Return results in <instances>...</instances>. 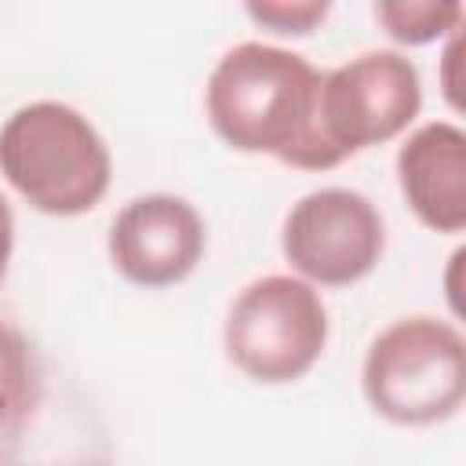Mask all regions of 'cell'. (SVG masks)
Segmentation results:
<instances>
[{"label":"cell","mask_w":466,"mask_h":466,"mask_svg":"<svg viewBox=\"0 0 466 466\" xmlns=\"http://www.w3.org/2000/svg\"><path fill=\"white\" fill-rule=\"evenodd\" d=\"M320 80L324 73L306 55L244 40L208 76V124L237 153L273 157L299 171H331L339 157L320 135Z\"/></svg>","instance_id":"obj_1"},{"label":"cell","mask_w":466,"mask_h":466,"mask_svg":"<svg viewBox=\"0 0 466 466\" xmlns=\"http://www.w3.org/2000/svg\"><path fill=\"white\" fill-rule=\"evenodd\" d=\"M0 175L33 211L73 218L109 193L113 153L76 106L40 98L4 120Z\"/></svg>","instance_id":"obj_2"},{"label":"cell","mask_w":466,"mask_h":466,"mask_svg":"<svg viewBox=\"0 0 466 466\" xmlns=\"http://www.w3.org/2000/svg\"><path fill=\"white\" fill-rule=\"evenodd\" d=\"M360 390L393 426H433L466 400V339L451 320L415 313L386 324L360 364Z\"/></svg>","instance_id":"obj_3"},{"label":"cell","mask_w":466,"mask_h":466,"mask_svg":"<svg viewBox=\"0 0 466 466\" xmlns=\"http://www.w3.org/2000/svg\"><path fill=\"white\" fill-rule=\"evenodd\" d=\"M328 331L320 291L295 273H269L244 284L229 302L222 346L251 382L284 386L324 357Z\"/></svg>","instance_id":"obj_4"},{"label":"cell","mask_w":466,"mask_h":466,"mask_svg":"<svg viewBox=\"0 0 466 466\" xmlns=\"http://www.w3.org/2000/svg\"><path fill=\"white\" fill-rule=\"evenodd\" d=\"M419 109L422 76L400 51H364L320 80V135L339 164L404 135Z\"/></svg>","instance_id":"obj_5"},{"label":"cell","mask_w":466,"mask_h":466,"mask_svg":"<svg viewBox=\"0 0 466 466\" xmlns=\"http://www.w3.org/2000/svg\"><path fill=\"white\" fill-rule=\"evenodd\" d=\"M280 251L306 284L350 288L379 266L386 222L364 193L324 186L291 204L280 229Z\"/></svg>","instance_id":"obj_6"},{"label":"cell","mask_w":466,"mask_h":466,"mask_svg":"<svg viewBox=\"0 0 466 466\" xmlns=\"http://www.w3.org/2000/svg\"><path fill=\"white\" fill-rule=\"evenodd\" d=\"M106 251L127 284L175 288L200 266L208 251V226L186 197L146 193L116 211Z\"/></svg>","instance_id":"obj_7"},{"label":"cell","mask_w":466,"mask_h":466,"mask_svg":"<svg viewBox=\"0 0 466 466\" xmlns=\"http://www.w3.org/2000/svg\"><path fill=\"white\" fill-rule=\"evenodd\" d=\"M397 186L433 233L466 229V131L451 120L415 127L397 149Z\"/></svg>","instance_id":"obj_8"},{"label":"cell","mask_w":466,"mask_h":466,"mask_svg":"<svg viewBox=\"0 0 466 466\" xmlns=\"http://www.w3.org/2000/svg\"><path fill=\"white\" fill-rule=\"evenodd\" d=\"M462 4H437V0H382L375 4V18L386 36L400 47H426L433 40L451 36L462 29Z\"/></svg>","instance_id":"obj_9"},{"label":"cell","mask_w":466,"mask_h":466,"mask_svg":"<svg viewBox=\"0 0 466 466\" xmlns=\"http://www.w3.org/2000/svg\"><path fill=\"white\" fill-rule=\"evenodd\" d=\"M36 400L33 346L18 328L0 320V430L18 426Z\"/></svg>","instance_id":"obj_10"},{"label":"cell","mask_w":466,"mask_h":466,"mask_svg":"<svg viewBox=\"0 0 466 466\" xmlns=\"http://www.w3.org/2000/svg\"><path fill=\"white\" fill-rule=\"evenodd\" d=\"M248 18L266 25L269 33H280V36H309L331 11L328 0H251L244 4Z\"/></svg>","instance_id":"obj_11"},{"label":"cell","mask_w":466,"mask_h":466,"mask_svg":"<svg viewBox=\"0 0 466 466\" xmlns=\"http://www.w3.org/2000/svg\"><path fill=\"white\" fill-rule=\"evenodd\" d=\"M459 33H462V29H455V33L448 36V47H444V58H441V66H444L441 87H444V95H448L451 109H462V98H459V84H455V66H459V51H462V40H459Z\"/></svg>","instance_id":"obj_12"},{"label":"cell","mask_w":466,"mask_h":466,"mask_svg":"<svg viewBox=\"0 0 466 466\" xmlns=\"http://www.w3.org/2000/svg\"><path fill=\"white\" fill-rule=\"evenodd\" d=\"M11 255H15V211H11L7 197L0 193V284L7 280Z\"/></svg>","instance_id":"obj_13"}]
</instances>
